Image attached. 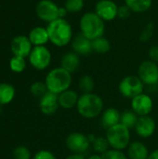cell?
<instances>
[{
  "instance_id": "obj_1",
  "label": "cell",
  "mask_w": 158,
  "mask_h": 159,
  "mask_svg": "<svg viewBox=\"0 0 158 159\" xmlns=\"http://www.w3.org/2000/svg\"><path fill=\"white\" fill-rule=\"evenodd\" d=\"M49 42L58 48H63L70 44L73 39V28L66 19L58 18L47 23V26Z\"/></svg>"
},
{
  "instance_id": "obj_2",
  "label": "cell",
  "mask_w": 158,
  "mask_h": 159,
  "mask_svg": "<svg viewBox=\"0 0 158 159\" xmlns=\"http://www.w3.org/2000/svg\"><path fill=\"white\" fill-rule=\"evenodd\" d=\"M79 28L80 33L92 41L104 35L105 21H103L94 11H88L81 16Z\"/></svg>"
},
{
  "instance_id": "obj_3",
  "label": "cell",
  "mask_w": 158,
  "mask_h": 159,
  "mask_svg": "<svg viewBox=\"0 0 158 159\" xmlns=\"http://www.w3.org/2000/svg\"><path fill=\"white\" fill-rule=\"evenodd\" d=\"M76 109L82 117L92 119L102 114L103 101L98 94L93 92L82 94L79 96Z\"/></svg>"
},
{
  "instance_id": "obj_4",
  "label": "cell",
  "mask_w": 158,
  "mask_h": 159,
  "mask_svg": "<svg viewBox=\"0 0 158 159\" xmlns=\"http://www.w3.org/2000/svg\"><path fill=\"white\" fill-rule=\"evenodd\" d=\"M47 90L57 95L69 89L72 84V74L62 67H56L50 70L45 79Z\"/></svg>"
},
{
  "instance_id": "obj_5",
  "label": "cell",
  "mask_w": 158,
  "mask_h": 159,
  "mask_svg": "<svg viewBox=\"0 0 158 159\" xmlns=\"http://www.w3.org/2000/svg\"><path fill=\"white\" fill-rule=\"evenodd\" d=\"M105 137L112 149L125 150L130 143V131L129 129L121 123L106 129Z\"/></svg>"
},
{
  "instance_id": "obj_6",
  "label": "cell",
  "mask_w": 158,
  "mask_h": 159,
  "mask_svg": "<svg viewBox=\"0 0 158 159\" xmlns=\"http://www.w3.org/2000/svg\"><path fill=\"white\" fill-rule=\"evenodd\" d=\"M144 84L138 75H127L125 76L118 85V90L122 96L129 99L142 94L143 92Z\"/></svg>"
},
{
  "instance_id": "obj_7",
  "label": "cell",
  "mask_w": 158,
  "mask_h": 159,
  "mask_svg": "<svg viewBox=\"0 0 158 159\" xmlns=\"http://www.w3.org/2000/svg\"><path fill=\"white\" fill-rule=\"evenodd\" d=\"M51 58V52L46 46H37L33 48L28 60L34 69L43 71L50 65Z\"/></svg>"
},
{
  "instance_id": "obj_8",
  "label": "cell",
  "mask_w": 158,
  "mask_h": 159,
  "mask_svg": "<svg viewBox=\"0 0 158 159\" xmlns=\"http://www.w3.org/2000/svg\"><path fill=\"white\" fill-rule=\"evenodd\" d=\"M65 144L72 154L83 155L89 149L91 143L88 136L85 135L84 133L72 132L66 137Z\"/></svg>"
},
{
  "instance_id": "obj_9",
  "label": "cell",
  "mask_w": 158,
  "mask_h": 159,
  "mask_svg": "<svg viewBox=\"0 0 158 159\" xmlns=\"http://www.w3.org/2000/svg\"><path fill=\"white\" fill-rule=\"evenodd\" d=\"M60 7L52 0H40L35 7L36 16L43 21L49 23L59 18Z\"/></svg>"
},
{
  "instance_id": "obj_10",
  "label": "cell",
  "mask_w": 158,
  "mask_h": 159,
  "mask_svg": "<svg viewBox=\"0 0 158 159\" xmlns=\"http://www.w3.org/2000/svg\"><path fill=\"white\" fill-rule=\"evenodd\" d=\"M138 76L144 85L158 84V64L151 60L143 61L138 68Z\"/></svg>"
},
{
  "instance_id": "obj_11",
  "label": "cell",
  "mask_w": 158,
  "mask_h": 159,
  "mask_svg": "<svg viewBox=\"0 0 158 159\" xmlns=\"http://www.w3.org/2000/svg\"><path fill=\"white\" fill-rule=\"evenodd\" d=\"M118 6L113 0H99L94 8V12L103 20L111 21L117 18Z\"/></svg>"
},
{
  "instance_id": "obj_12",
  "label": "cell",
  "mask_w": 158,
  "mask_h": 159,
  "mask_svg": "<svg viewBox=\"0 0 158 159\" xmlns=\"http://www.w3.org/2000/svg\"><path fill=\"white\" fill-rule=\"evenodd\" d=\"M34 46L32 45L28 36L24 34L16 35L10 43V50L13 56H19L22 58L29 57Z\"/></svg>"
},
{
  "instance_id": "obj_13",
  "label": "cell",
  "mask_w": 158,
  "mask_h": 159,
  "mask_svg": "<svg viewBox=\"0 0 158 159\" xmlns=\"http://www.w3.org/2000/svg\"><path fill=\"white\" fill-rule=\"evenodd\" d=\"M154 107L152 98L145 93H142L131 99V110L138 116H149Z\"/></svg>"
},
{
  "instance_id": "obj_14",
  "label": "cell",
  "mask_w": 158,
  "mask_h": 159,
  "mask_svg": "<svg viewBox=\"0 0 158 159\" xmlns=\"http://www.w3.org/2000/svg\"><path fill=\"white\" fill-rule=\"evenodd\" d=\"M59 100L58 95L47 91L44 96L40 98L39 109L41 113L45 116H53L59 109Z\"/></svg>"
},
{
  "instance_id": "obj_15",
  "label": "cell",
  "mask_w": 158,
  "mask_h": 159,
  "mask_svg": "<svg viewBox=\"0 0 158 159\" xmlns=\"http://www.w3.org/2000/svg\"><path fill=\"white\" fill-rule=\"evenodd\" d=\"M136 133L142 138H149L151 137L156 129V124L155 119L150 116H139L137 124L135 126Z\"/></svg>"
},
{
  "instance_id": "obj_16",
  "label": "cell",
  "mask_w": 158,
  "mask_h": 159,
  "mask_svg": "<svg viewBox=\"0 0 158 159\" xmlns=\"http://www.w3.org/2000/svg\"><path fill=\"white\" fill-rule=\"evenodd\" d=\"M71 45H72L73 51L78 54L79 56L80 55L88 56L93 52L92 41L88 39V37H86L81 33L77 34L74 37H73Z\"/></svg>"
},
{
  "instance_id": "obj_17",
  "label": "cell",
  "mask_w": 158,
  "mask_h": 159,
  "mask_svg": "<svg viewBox=\"0 0 158 159\" xmlns=\"http://www.w3.org/2000/svg\"><path fill=\"white\" fill-rule=\"evenodd\" d=\"M80 66V57L74 51L64 53L61 58V67L65 69L71 74L78 70Z\"/></svg>"
},
{
  "instance_id": "obj_18",
  "label": "cell",
  "mask_w": 158,
  "mask_h": 159,
  "mask_svg": "<svg viewBox=\"0 0 158 159\" xmlns=\"http://www.w3.org/2000/svg\"><path fill=\"white\" fill-rule=\"evenodd\" d=\"M28 37L34 47L46 46V44L49 42V37H48L47 27H42V26L34 27L30 31Z\"/></svg>"
},
{
  "instance_id": "obj_19",
  "label": "cell",
  "mask_w": 158,
  "mask_h": 159,
  "mask_svg": "<svg viewBox=\"0 0 158 159\" xmlns=\"http://www.w3.org/2000/svg\"><path fill=\"white\" fill-rule=\"evenodd\" d=\"M58 100H59L60 107H61L62 109L70 110V109H73L74 107H76L78 100H79V96L77 92L69 89L61 92V94H59Z\"/></svg>"
},
{
  "instance_id": "obj_20",
  "label": "cell",
  "mask_w": 158,
  "mask_h": 159,
  "mask_svg": "<svg viewBox=\"0 0 158 159\" xmlns=\"http://www.w3.org/2000/svg\"><path fill=\"white\" fill-rule=\"evenodd\" d=\"M120 118H121V114L119 113V111L115 108L111 107L103 110L102 114L101 123L105 129H108L109 128L119 124Z\"/></svg>"
},
{
  "instance_id": "obj_21",
  "label": "cell",
  "mask_w": 158,
  "mask_h": 159,
  "mask_svg": "<svg viewBox=\"0 0 158 159\" xmlns=\"http://www.w3.org/2000/svg\"><path fill=\"white\" fill-rule=\"evenodd\" d=\"M128 149V157L129 159H147L150 153L146 145L142 142H132Z\"/></svg>"
},
{
  "instance_id": "obj_22",
  "label": "cell",
  "mask_w": 158,
  "mask_h": 159,
  "mask_svg": "<svg viewBox=\"0 0 158 159\" xmlns=\"http://www.w3.org/2000/svg\"><path fill=\"white\" fill-rule=\"evenodd\" d=\"M15 88L9 83H0V106L10 103L15 98Z\"/></svg>"
},
{
  "instance_id": "obj_23",
  "label": "cell",
  "mask_w": 158,
  "mask_h": 159,
  "mask_svg": "<svg viewBox=\"0 0 158 159\" xmlns=\"http://www.w3.org/2000/svg\"><path fill=\"white\" fill-rule=\"evenodd\" d=\"M153 0H125L127 5L132 12L143 13L149 10L152 7Z\"/></svg>"
},
{
  "instance_id": "obj_24",
  "label": "cell",
  "mask_w": 158,
  "mask_h": 159,
  "mask_svg": "<svg viewBox=\"0 0 158 159\" xmlns=\"http://www.w3.org/2000/svg\"><path fill=\"white\" fill-rule=\"evenodd\" d=\"M111 42L104 36L92 40L93 52H96L98 54H106L111 50Z\"/></svg>"
},
{
  "instance_id": "obj_25",
  "label": "cell",
  "mask_w": 158,
  "mask_h": 159,
  "mask_svg": "<svg viewBox=\"0 0 158 159\" xmlns=\"http://www.w3.org/2000/svg\"><path fill=\"white\" fill-rule=\"evenodd\" d=\"M78 88L82 94L91 93L95 88V81L92 76L88 75H85L80 77L78 81Z\"/></svg>"
},
{
  "instance_id": "obj_26",
  "label": "cell",
  "mask_w": 158,
  "mask_h": 159,
  "mask_svg": "<svg viewBox=\"0 0 158 159\" xmlns=\"http://www.w3.org/2000/svg\"><path fill=\"white\" fill-rule=\"evenodd\" d=\"M138 119H139V116L132 110H127L121 114L120 123L130 129L135 128Z\"/></svg>"
},
{
  "instance_id": "obj_27",
  "label": "cell",
  "mask_w": 158,
  "mask_h": 159,
  "mask_svg": "<svg viewBox=\"0 0 158 159\" xmlns=\"http://www.w3.org/2000/svg\"><path fill=\"white\" fill-rule=\"evenodd\" d=\"M93 150L95 151L96 154L98 155H102L103 153H105L107 150H109V143L106 139V137L103 136H99L96 137L93 141V143H91Z\"/></svg>"
},
{
  "instance_id": "obj_28",
  "label": "cell",
  "mask_w": 158,
  "mask_h": 159,
  "mask_svg": "<svg viewBox=\"0 0 158 159\" xmlns=\"http://www.w3.org/2000/svg\"><path fill=\"white\" fill-rule=\"evenodd\" d=\"M9 68L12 72L20 74L22 73L26 68V60L25 58L13 56L9 60Z\"/></svg>"
},
{
  "instance_id": "obj_29",
  "label": "cell",
  "mask_w": 158,
  "mask_h": 159,
  "mask_svg": "<svg viewBox=\"0 0 158 159\" xmlns=\"http://www.w3.org/2000/svg\"><path fill=\"white\" fill-rule=\"evenodd\" d=\"M47 91L48 90H47V85H46L45 82L35 81L30 87V92H31V94L34 95V96H35V97L41 98Z\"/></svg>"
},
{
  "instance_id": "obj_30",
  "label": "cell",
  "mask_w": 158,
  "mask_h": 159,
  "mask_svg": "<svg viewBox=\"0 0 158 159\" xmlns=\"http://www.w3.org/2000/svg\"><path fill=\"white\" fill-rule=\"evenodd\" d=\"M84 5V0H65L63 7L67 9L68 13H77L83 9Z\"/></svg>"
},
{
  "instance_id": "obj_31",
  "label": "cell",
  "mask_w": 158,
  "mask_h": 159,
  "mask_svg": "<svg viewBox=\"0 0 158 159\" xmlns=\"http://www.w3.org/2000/svg\"><path fill=\"white\" fill-rule=\"evenodd\" d=\"M154 31H155V24L153 21H149L144 28L142 30L141 34H140V41L142 42H147L149 41L154 34Z\"/></svg>"
},
{
  "instance_id": "obj_32",
  "label": "cell",
  "mask_w": 158,
  "mask_h": 159,
  "mask_svg": "<svg viewBox=\"0 0 158 159\" xmlns=\"http://www.w3.org/2000/svg\"><path fill=\"white\" fill-rule=\"evenodd\" d=\"M101 156L102 159H128V155L123 151L116 149H109Z\"/></svg>"
},
{
  "instance_id": "obj_33",
  "label": "cell",
  "mask_w": 158,
  "mask_h": 159,
  "mask_svg": "<svg viewBox=\"0 0 158 159\" xmlns=\"http://www.w3.org/2000/svg\"><path fill=\"white\" fill-rule=\"evenodd\" d=\"M12 157L14 159H31V152L25 146H17L13 152Z\"/></svg>"
},
{
  "instance_id": "obj_34",
  "label": "cell",
  "mask_w": 158,
  "mask_h": 159,
  "mask_svg": "<svg viewBox=\"0 0 158 159\" xmlns=\"http://www.w3.org/2000/svg\"><path fill=\"white\" fill-rule=\"evenodd\" d=\"M33 159H56L55 155L49 150H39L37 151Z\"/></svg>"
},
{
  "instance_id": "obj_35",
  "label": "cell",
  "mask_w": 158,
  "mask_h": 159,
  "mask_svg": "<svg viewBox=\"0 0 158 159\" xmlns=\"http://www.w3.org/2000/svg\"><path fill=\"white\" fill-rule=\"evenodd\" d=\"M131 10L129 9V7L127 5H122V6H118V11H117V18L125 20L128 19L130 14H131Z\"/></svg>"
},
{
  "instance_id": "obj_36",
  "label": "cell",
  "mask_w": 158,
  "mask_h": 159,
  "mask_svg": "<svg viewBox=\"0 0 158 159\" xmlns=\"http://www.w3.org/2000/svg\"><path fill=\"white\" fill-rule=\"evenodd\" d=\"M148 55H149V60L153 61L154 62L158 64V46H153L149 48L148 51Z\"/></svg>"
},
{
  "instance_id": "obj_37",
  "label": "cell",
  "mask_w": 158,
  "mask_h": 159,
  "mask_svg": "<svg viewBox=\"0 0 158 159\" xmlns=\"http://www.w3.org/2000/svg\"><path fill=\"white\" fill-rule=\"evenodd\" d=\"M67 14H68L67 9L64 7H60V8H59V18L65 19V17H66Z\"/></svg>"
},
{
  "instance_id": "obj_38",
  "label": "cell",
  "mask_w": 158,
  "mask_h": 159,
  "mask_svg": "<svg viewBox=\"0 0 158 159\" xmlns=\"http://www.w3.org/2000/svg\"><path fill=\"white\" fill-rule=\"evenodd\" d=\"M65 159H85V157H83V155L80 154H71L70 156L65 157Z\"/></svg>"
},
{
  "instance_id": "obj_39",
  "label": "cell",
  "mask_w": 158,
  "mask_h": 159,
  "mask_svg": "<svg viewBox=\"0 0 158 159\" xmlns=\"http://www.w3.org/2000/svg\"><path fill=\"white\" fill-rule=\"evenodd\" d=\"M147 159H158V149L151 152Z\"/></svg>"
},
{
  "instance_id": "obj_40",
  "label": "cell",
  "mask_w": 158,
  "mask_h": 159,
  "mask_svg": "<svg viewBox=\"0 0 158 159\" xmlns=\"http://www.w3.org/2000/svg\"><path fill=\"white\" fill-rule=\"evenodd\" d=\"M87 159H102L101 155H98V154H94V155H91L90 157H88Z\"/></svg>"
}]
</instances>
